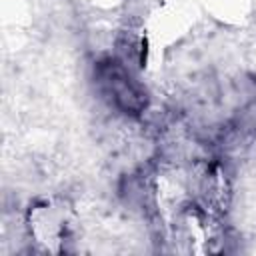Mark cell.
<instances>
[{
	"label": "cell",
	"mask_w": 256,
	"mask_h": 256,
	"mask_svg": "<svg viewBox=\"0 0 256 256\" xmlns=\"http://www.w3.org/2000/svg\"><path fill=\"white\" fill-rule=\"evenodd\" d=\"M102 80L106 82L116 104H120L124 110H136L142 106V98H140L142 94L136 90V86L130 82V76L122 68L106 66L102 72Z\"/></svg>",
	"instance_id": "6da1fadb"
}]
</instances>
